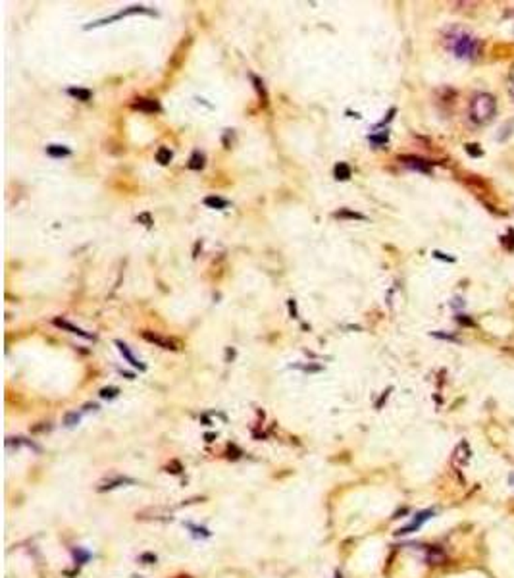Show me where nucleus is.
Here are the masks:
<instances>
[{
    "instance_id": "nucleus-21",
    "label": "nucleus",
    "mask_w": 514,
    "mask_h": 578,
    "mask_svg": "<svg viewBox=\"0 0 514 578\" xmlns=\"http://www.w3.org/2000/svg\"><path fill=\"white\" fill-rule=\"evenodd\" d=\"M253 81H254V85H256V89H258V93H261V95H262V99H264V101H268L266 91H264V87H262V81H261V79H258V77H256V76H253Z\"/></svg>"
},
{
    "instance_id": "nucleus-20",
    "label": "nucleus",
    "mask_w": 514,
    "mask_h": 578,
    "mask_svg": "<svg viewBox=\"0 0 514 578\" xmlns=\"http://www.w3.org/2000/svg\"><path fill=\"white\" fill-rule=\"evenodd\" d=\"M77 422H79V414H77V413H68L66 417H64V424L68 426V428L76 426Z\"/></svg>"
},
{
    "instance_id": "nucleus-8",
    "label": "nucleus",
    "mask_w": 514,
    "mask_h": 578,
    "mask_svg": "<svg viewBox=\"0 0 514 578\" xmlns=\"http://www.w3.org/2000/svg\"><path fill=\"white\" fill-rule=\"evenodd\" d=\"M133 106L141 112H160V102L154 99H139Z\"/></svg>"
},
{
    "instance_id": "nucleus-3",
    "label": "nucleus",
    "mask_w": 514,
    "mask_h": 578,
    "mask_svg": "<svg viewBox=\"0 0 514 578\" xmlns=\"http://www.w3.org/2000/svg\"><path fill=\"white\" fill-rule=\"evenodd\" d=\"M143 337H145L146 342H151V344L162 347V349H170V351L178 349V344H176L173 339H170V337L160 336V334H153V332H143Z\"/></svg>"
},
{
    "instance_id": "nucleus-15",
    "label": "nucleus",
    "mask_w": 514,
    "mask_h": 578,
    "mask_svg": "<svg viewBox=\"0 0 514 578\" xmlns=\"http://www.w3.org/2000/svg\"><path fill=\"white\" fill-rule=\"evenodd\" d=\"M337 218H351V220H364V214H361V212H353V210H347L343 209L339 210V212H336Z\"/></svg>"
},
{
    "instance_id": "nucleus-14",
    "label": "nucleus",
    "mask_w": 514,
    "mask_h": 578,
    "mask_svg": "<svg viewBox=\"0 0 514 578\" xmlns=\"http://www.w3.org/2000/svg\"><path fill=\"white\" fill-rule=\"evenodd\" d=\"M204 204L206 206H212V209H226L228 206V201H223L220 197H206L204 199Z\"/></svg>"
},
{
    "instance_id": "nucleus-18",
    "label": "nucleus",
    "mask_w": 514,
    "mask_h": 578,
    "mask_svg": "<svg viewBox=\"0 0 514 578\" xmlns=\"http://www.w3.org/2000/svg\"><path fill=\"white\" fill-rule=\"evenodd\" d=\"M74 557H76V561L81 565V563H85V561H89V552H83L81 547H77V549H74Z\"/></svg>"
},
{
    "instance_id": "nucleus-9",
    "label": "nucleus",
    "mask_w": 514,
    "mask_h": 578,
    "mask_svg": "<svg viewBox=\"0 0 514 578\" xmlns=\"http://www.w3.org/2000/svg\"><path fill=\"white\" fill-rule=\"evenodd\" d=\"M135 480H131V478H109L106 482H102L101 486H99V492H106V489H114L118 488V486H124V484H133Z\"/></svg>"
},
{
    "instance_id": "nucleus-24",
    "label": "nucleus",
    "mask_w": 514,
    "mask_h": 578,
    "mask_svg": "<svg viewBox=\"0 0 514 578\" xmlns=\"http://www.w3.org/2000/svg\"><path fill=\"white\" fill-rule=\"evenodd\" d=\"M141 561H151V563H156V555L145 553V555H141Z\"/></svg>"
},
{
    "instance_id": "nucleus-2",
    "label": "nucleus",
    "mask_w": 514,
    "mask_h": 578,
    "mask_svg": "<svg viewBox=\"0 0 514 578\" xmlns=\"http://www.w3.org/2000/svg\"><path fill=\"white\" fill-rule=\"evenodd\" d=\"M497 114L495 96L489 93H480L470 102V120L478 126H485L493 120Z\"/></svg>"
},
{
    "instance_id": "nucleus-17",
    "label": "nucleus",
    "mask_w": 514,
    "mask_h": 578,
    "mask_svg": "<svg viewBox=\"0 0 514 578\" xmlns=\"http://www.w3.org/2000/svg\"><path fill=\"white\" fill-rule=\"evenodd\" d=\"M71 96H76L79 101H89L91 99V91L89 89H70L68 91Z\"/></svg>"
},
{
    "instance_id": "nucleus-16",
    "label": "nucleus",
    "mask_w": 514,
    "mask_h": 578,
    "mask_svg": "<svg viewBox=\"0 0 514 578\" xmlns=\"http://www.w3.org/2000/svg\"><path fill=\"white\" fill-rule=\"evenodd\" d=\"M170 160H171L170 149H166V146L158 149V153H156V162H160V164H168Z\"/></svg>"
},
{
    "instance_id": "nucleus-13",
    "label": "nucleus",
    "mask_w": 514,
    "mask_h": 578,
    "mask_svg": "<svg viewBox=\"0 0 514 578\" xmlns=\"http://www.w3.org/2000/svg\"><path fill=\"white\" fill-rule=\"evenodd\" d=\"M189 168L191 170H201V168H204V154L201 153L193 154L189 159Z\"/></svg>"
},
{
    "instance_id": "nucleus-23",
    "label": "nucleus",
    "mask_w": 514,
    "mask_h": 578,
    "mask_svg": "<svg viewBox=\"0 0 514 578\" xmlns=\"http://www.w3.org/2000/svg\"><path fill=\"white\" fill-rule=\"evenodd\" d=\"M168 472H173V474H179L181 472V464L178 461H173L171 464H168Z\"/></svg>"
},
{
    "instance_id": "nucleus-25",
    "label": "nucleus",
    "mask_w": 514,
    "mask_h": 578,
    "mask_svg": "<svg viewBox=\"0 0 514 578\" xmlns=\"http://www.w3.org/2000/svg\"><path fill=\"white\" fill-rule=\"evenodd\" d=\"M289 309H291L293 317H297V309H295V301H289Z\"/></svg>"
},
{
    "instance_id": "nucleus-10",
    "label": "nucleus",
    "mask_w": 514,
    "mask_h": 578,
    "mask_svg": "<svg viewBox=\"0 0 514 578\" xmlns=\"http://www.w3.org/2000/svg\"><path fill=\"white\" fill-rule=\"evenodd\" d=\"M425 559H428V563L430 565H441V563H445V553L439 549V547H430L428 549V555H425Z\"/></svg>"
},
{
    "instance_id": "nucleus-6",
    "label": "nucleus",
    "mask_w": 514,
    "mask_h": 578,
    "mask_svg": "<svg viewBox=\"0 0 514 578\" xmlns=\"http://www.w3.org/2000/svg\"><path fill=\"white\" fill-rule=\"evenodd\" d=\"M54 326H58V328H62V330H68V332H70V334H76V336L85 337V339H93V336H91V334H87V332H83L81 328H77V326L70 324L68 320H62V318H56V320H54Z\"/></svg>"
},
{
    "instance_id": "nucleus-4",
    "label": "nucleus",
    "mask_w": 514,
    "mask_h": 578,
    "mask_svg": "<svg viewBox=\"0 0 514 578\" xmlns=\"http://www.w3.org/2000/svg\"><path fill=\"white\" fill-rule=\"evenodd\" d=\"M399 160L403 164L408 166V168H413V170H418V172L424 174L430 172V162L424 159H418V156H400Z\"/></svg>"
},
{
    "instance_id": "nucleus-19",
    "label": "nucleus",
    "mask_w": 514,
    "mask_h": 578,
    "mask_svg": "<svg viewBox=\"0 0 514 578\" xmlns=\"http://www.w3.org/2000/svg\"><path fill=\"white\" fill-rule=\"evenodd\" d=\"M118 394H120V389H118V388H102L101 389L102 399H114V397Z\"/></svg>"
},
{
    "instance_id": "nucleus-11",
    "label": "nucleus",
    "mask_w": 514,
    "mask_h": 578,
    "mask_svg": "<svg viewBox=\"0 0 514 578\" xmlns=\"http://www.w3.org/2000/svg\"><path fill=\"white\" fill-rule=\"evenodd\" d=\"M46 153L51 154V156H54V159H60V156H68V154H70V149H66V146L60 145H51L46 146Z\"/></svg>"
},
{
    "instance_id": "nucleus-22",
    "label": "nucleus",
    "mask_w": 514,
    "mask_h": 578,
    "mask_svg": "<svg viewBox=\"0 0 514 578\" xmlns=\"http://www.w3.org/2000/svg\"><path fill=\"white\" fill-rule=\"evenodd\" d=\"M508 95L513 96L514 101V66L513 70H510V76H508Z\"/></svg>"
},
{
    "instance_id": "nucleus-1",
    "label": "nucleus",
    "mask_w": 514,
    "mask_h": 578,
    "mask_svg": "<svg viewBox=\"0 0 514 578\" xmlns=\"http://www.w3.org/2000/svg\"><path fill=\"white\" fill-rule=\"evenodd\" d=\"M445 41H447V49L463 60H474L482 52V41L464 29H451Z\"/></svg>"
},
{
    "instance_id": "nucleus-26",
    "label": "nucleus",
    "mask_w": 514,
    "mask_h": 578,
    "mask_svg": "<svg viewBox=\"0 0 514 578\" xmlns=\"http://www.w3.org/2000/svg\"><path fill=\"white\" fill-rule=\"evenodd\" d=\"M139 220L146 222V226H151V218H148V214H145V216H139Z\"/></svg>"
},
{
    "instance_id": "nucleus-5",
    "label": "nucleus",
    "mask_w": 514,
    "mask_h": 578,
    "mask_svg": "<svg viewBox=\"0 0 514 578\" xmlns=\"http://www.w3.org/2000/svg\"><path fill=\"white\" fill-rule=\"evenodd\" d=\"M432 515H433V511H422V513H418V515H416V519H414V521L410 522L408 527L400 528V530L397 534H410V532H414V530H418V528L422 527V524H424V522L428 521V519H430Z\"/></svg>"
},
{
    "instance_id": "nucleus-27",
    "label": "nucleus",
    "mask_w": 514,
    "mask_h": 578,
    "mask_svg": "<svg viewBox=\"0 0 514 578\" xmlns=\"http://www.w3.org/2000/svg\"><path fill=\"white\" fill-rule=\"evenodd\" d=\"M510 482H513V484H514V477H510Z\"/></svg>"
},
{
    "instance_id": "nucleus-7",
    "label": "nucleus",
    "mask_w": 514,
    "mask_h": 578,
    "mask_svg": "<svg viewBox=\"0 0 514 578\" xmlns=\"http://www.w3.org/2000/svg\"><path fill=\"white\" fill-rule=\"evenodd\" d=\"M116 345L120 347V353H121V355H124V357H126L127 362H129L131 367H135V369H139V370H145V369H146L145 364H143V362H141L139 359H135V355H133V353H131V351H129V347H127V345L124 344V342H116Z\"/></svg>"
},
{
    "instance_id": "nucleus-12",
    "label": "nucleus",
    "mask_w": 514,
    "mask_h": 578,
    "mask_svg": "<svg viewBox=\"0 0 514 578\" xmlns=\"http://www.w3.org/2000/svg\"><path fill=\"white\" fill-rule=\"evenodd\" d=\"M336 178L341 179V181H345V179L351 178V168L349 164H345V162H339V164L336 166Z\"/></svg>"
}]
</instances>
